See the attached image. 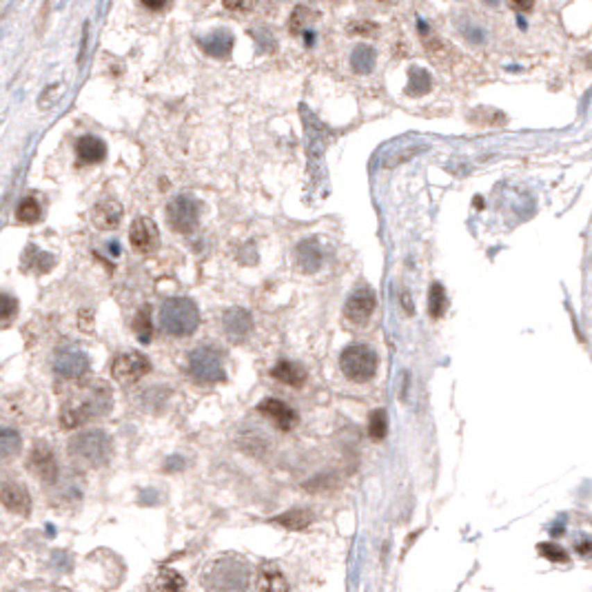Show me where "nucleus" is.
<instances>
[{"label":"nucleus","instance_id":"obj_14","mask_svg":"<svg viewBox=\"0 0 592 592\" xmlns=\"http://www.w3.org/2000/svg\"><path fill=\"white\" fill-rule=\"evenodd\" d=\"M0 497H3V504L7 510L16 512V515H29L31 499H29L27 488L20 482H5L3 491H0Z\"/></svg>","mask_w":592,"mask_h":592},{"label":"nucleus","instance_id":"obj_11","mask_svg":"<svg viewBox=\"0 0 592 592\" xmlns=\"http://www.w3.org/2000/svg\"><path fill=\"white\" fill-rule=\"evenodd\" d=\"M29 466H31L33 475L44 484H53L56 477H58V464H56L53 453L44 441L33 443L31 455H29Z\"/></svg>","mask_w":592,"mask_h":592},{"label":"nucleus","instance_id":"obj_17","mask_svg":"<svg viewBox=\"0 0 592 592\" xmlns=\"http://www.w3.org/2000/svg\"><path fill=\"white\" fill-rule=\"evenodd\" d=\"M200 47L204 49V53L213 56V58H226L233 49V33L226 29H218L204 36L200 40Z\"/></svg>","mask_w":592,"mask_h":592},{"label":"nucleus","instance_id":"obj_2","mask_svg":"<svg viewBox=\"0 0 592 592\" xmlns=\"http://www.w3.org/2000/svg\"><path fill=\"white\" fill-rule=\"evenodd\" d=\"M67 453H69V459L81 468H98L109 462L111 439L102 430L78 432L67 443Z\"/></svg>","mask_w":592,"mask_h":592},{"label":"nucleus","instance_id":"obj_23","mask_svg":"<svg viewBox=\"0 0 592 592\" xmlns=\"http://www.w3.org/2000/svg\"><path fill=\"white\" fill-rule=\"evenodd\" d=\"M430 76L424 71V69H419V67H413L411 69V74H408V85H406V94L408 96H424V94H428L430 91Z\"/></svg>","mask_w":592,"mask_h":592},{"label":"nucleus","instance_id":"obj_41","mask_svg":"<svg viewBox=\"0 0 592 592\" xmlns=\"http://www.w3.org/2000/svg\"><path fill=\"white\" fill-rule=\"evenodd\" d=\"M382 3H393V0H382Z\"/></svg>","mask_w":592,"mask_h":592},{"label":"nucleus","instance_id":"obj_19","mask_svg":"<svg viewBox=\"0 0 592 592\" xmlns=\"http://www.w3.org/2000/svg\"><path fill=\"white\" fill-rule=\"evenodd\" d=\"M76 151H78V158H81L83 162L96 164V162L105 160L107 146H105V142H102L100 138H96V135H83V138L78 140V144H76Z\"/></svg>","mask_w":592,"mask_h":592},{"label":"nucleus","instance_id":"obj_27","mask_svg":"<svg viewBox=\"0 0 592 592\" xmlns=\"http://www.w3.org/2000/svg\"><path fill=\"white\" fill-rule=\"evenodd\" d=\"M16 218H18L20 222H25V224L38 222V218H40V204H38V200H36V198H25V200H22V202L18 204Z\"/></svg>","mask_w":592,"mask_h":592},{"label":"nucleus","instance_id":"obj_15","mask_svg":"<svg viewBox=\"0 0 592 592\" xmlns=\"http://www.w3.org/2000/svg\"><path fill=\"white\" fill-rule=\"evenodd\" d=\"M222 326H224V333L229 335L231 339L242 341L253 328V320L248 311L244 309H229L222 315Z\"/></svg>","mask_w":592,"mask_h":592},{"label":"nucleus","instance_id":"obj_24","mask_svg":"<svg viewBox=\"0 0 592 592\" xmlns=\"http://www.w3.org/2000/svg\"><path fill=\"white\" fill-rule=\"evenodd\" d=\"M273 521L280 523V526H284V528L302 530V528H306L313 521V517H311V512H306V510H291V512H287V515L276 517Z\"/></svg>","mask_w":592,"mask_h":592},{"label":"nucleus","instance_id":"obj_12","mask_svg":"<svg viewBox=\"0 0 592 592\" xmlns=\"http://www.w3.org/2000/svg\"><path fill=\"white\" fill-rule=\"evenodd\" d=\"M89 371V357L81 350H62L53 360V373L62 380H81Z\"/></svg>","mask_w":592,"mask_h":592},{"label":"nucleus","instance_id":"obj_1","mask_svg":"<svg viewBox=\"0 0 592 592\" xmlns=\"http://www.w3.org/2000/svg\"><path fill=\"white\" fill-rule=\"evenodd\" d=\"M111 408V389L102 382L83 384L76 395L62 406L60 424L65 428H78L94 417L109 413Z\"/></svg>","mask_w":592,"mask_h":592},{"label":"nucleus","instance_id":"obj_32","mask_svg":"<svg viewBox=\"0 0 592 592\" xmlns=\"http://www.w3.org/2000/svg\"><path fill=\"white\" fill-rule=\"evenodd\" d=\"M373 31H378V25L369 20H357L348 25V33H355V36H371Z\"/></svg>","mask_w":592,"mask_h":592},{"label":"nucleus","instance_id":"obj_18","mask_svg":"<svg viewBox=\"0 0 592 592\" xmlns=\"http://www.w3.org/2000/svg\"><path fill=\"white\" fill-rule=\"evenodd\" d=\"M295 255H298V267L304 273H315L322 267V248L317 244L315 237H309V240L300 242L298 248H295Z\"/></svg>","mask_w":592,"mask_h":592},{"label":"nucleus","instance_id":"obj_34","mask_svg":"<svg viewBox=\"0 0 592 592\" xmlns=\"http://www.w3.org/2000/svg\"><path fill=\"white\" fill-rule=\"evenodd\" d=\"M158 586L160 588H185V582L176 573H162L158 577Z\"/></svg>","mask_w":592,"mask_h":592},{"label":"nucleus","instance_id":"obj_31","mask_svg":"<svg viewBox=\"0 0 592 592\" xmlns=\"http://www.w3.org/2000/svg\"><path fill=\"white\" fill-rule=\"evenodd\" d=\"M257 7V0H224V9L233 11V14H248Z\"/></svg>","mask_w":592,"mask_h":592},{"label":"nucleus","instance_id":"obj_33","mask_svg":"<svg viewBox=\"0 0 592 592\" xmlns=\"http://www.w3.org/2000/svg\"><path fill=\"white\" fill-rule=\"evenodd\" d=\"M539 552H541L543 557H548V559H552V561H566V559H568L566 550H561L559 546H555V543H541V546H539Z\"/></svg>","mask_w":592,"mask_h":592},{"label":"nucleus","instance_id":"obj_7","mask_svg":"<svg viewBox=\"0 0 592 592\" xmlns=\"http://www.w3.org/2000/svg\"><path fill=\"white\" fill-rule=\"evenodd\" d=\"M198 218H200L198 200H193L191 196H176L169 202L167 220L176 233H185V235L193 233L198 226Z\"/></svg>","mask_w":592,"mask_h":592},{"label":"nucleus","instance_id":"obj_5","mask_svg":"<svg viewBox=\"0 0 592 592\" xmlns=\"http://www.w3.org/2000/svg\"><path fill=\"white\" fill-rule=\"evenodd\" d=\"M209 588H246L248 586V568L237 559V557H224L211 566V573L207 575Z\"/></svg>","mask_w":592,"mask_h":592},{"label":"nucleus","instance_id":"obj_26","mask_svg":"<svg viewBox=\"0 0 592 592\" xmlns=\"http://www.w3.org/2000/svg\"><path fill=\"white\" fill-rule=\"evenodd\" d=\"M386 432H389V419H386V411H384V408H378V411L371 413L369 435H371V439L380 441V439L386 437Z\"/></svg>","mask_w":592,"mask_h":592},{"label":"nucleus","instance_id":"obj_38","mask_svg":"<svg viewBox=\"0 0 592 592\" xmlns=\"http://www.w3.org/2000/svg\"><path fill=\"white\" fill-rule=\"evenodd\" d=\"M402 302H404V306H406V313H408V315H413V302H411V298H408L406 293L402 295Z\"/></svg>","mask_w":592,"mask_h":592},{"label":"nucleus","instance_id":"obj_40","mask_svg":"<svg viewBox=\"0 0 592 592\" xmlns=\"http://www.w3.org/2000/svg\"><path fill=\"white\" fill-rule=\"evenodd\" d=\"M484 3H486L488 7H497V5H499V0H484Z\"/></svg>","mask_w":592,"mask_h":592},{"label":"nucleus","instance_id":"obj_22","mask_svg":"<svg viewBox=\"0 0 592 592\" xmlns=\"http://www.w3.org/2000/svg\"><path fill=\"white\" fill-rule=\"evenodd\" d=\"M133 331L138 335V339L142 344H149L153 337V326H151V306L144 304L140 306V311L133 317Z\"/></svg>","mask_w":592,"mask_h":592},{"label":"nucleus","instance_id":"obj_6","mask_svg":"<svg viewBox=\"0 0 592 592\" xmlns=\"http://www.w3.org/2000/svg\"><path fill=\"white\" fill-rule=\"evenodd\" d=\"M189 366L193 378L200 382H224L226 373L222 366V355L211 346H200L189 355Z\"/></svg>","mask_w":592,"mask_h":592},{"label":"nucleus","instance_id":"obj_16","mask_svg":"<svg viewBox=\"0 0 592 592\" xmlns=\"http://www.w3.org/2000/svg\"><path fill=\"white\" fill-rule=\"evenodd\" d=\"M120 218H122V207L116 200H102L91 211V220H94V224L100 231H113L120 224Z\"/></svg>","mask_w":592,"mask_h":592},{"label":"nucleus","instance_id":"obj_39","mask_svg":"<svg viewBox=\"0 0 592 592\" xmlns=\"http://www.w3.org/2000/svg\"><path fill=\"white\" fill-rule=\"evenodd\" d=\"M579 550H582V552H592V543H579Z\"/></svg>","mask_w":592,"mask_h":592},{"label":"nucleus","instance_id":"obj_4","mask_svg":"<svg viewBox=\"0 0 592 592\" xmlns=\"http://www.w3.org/2000/svg\"><path fill=\"white\" fill-rule=\"evenodd\" d=\"M341 373L353 382H369L378 371V355L364 344H350L339 355Z\"/></svg>","mask_w":592,"mask_h":592},{"label":"nucleus","instance_id":"obj_25","mask_svg":"<svg viewBox=\"0 0 592 592\" xmlns=\"http://www.w3.org/2000/svg\"><path fill=\"white\" fill-rule=\"evenodd\" d=\"M443 311H446V293H443L441 284L435 282L430 287V293H428V313H430V317L439 320V317L443 315Z\"/></svg>","mask_w":592,"mask_h":592},{"label":"nucleus","instance_id":"obj_3","mask_svg":"<svg viewBox=\"0 0 592 592\" xmlns=\"http://www.w3.org/2000/svg\"><path fill=\"white\" fill-rule=\"evenodd\" d=\"M160 324L164 333L174 337H187L196 333L200 324V311L193 300L189 298H171L160 309Z\"/></svg>","mask_w":592,"mask_h":592},{"label":"nucleus","instance_id":"obj_21","mask_svg":"<svg viewBox=\"0 0 592 592\" xmlns=\"http://www.w3.org/2000/svg\"><path fill=\"white\" fill-rule=\"evenodd\" d=\"M350 67L355 74H362V76L371 74L375 67V49L369 47V44H357L350 56Z\"/></svg>","mask_w":592,"mask_h":592},{"label":"nucleus","instance_id":"obj_29","mask_svg":"<svg viewBox=\"0 0 592 592\" xmlns=\"http://www.w3.org/2000/svg\"><path fill=\"white\" fill-rule=\"evenodd\" d=\"M311 20H313V11L309 7H298L291 14V22H289L291 33H302L306 27H309Z\"/></svg>","mask_w":592,"mask_h":592},{"label":"nucleus","instance_id":"obj_9","mask_svg":"<svg viewBox=\"0 0 592 592\" xmlns=\"http://www.w3.org/2000/svg\"><path fill=\"white\" fill-rule=\"evenodd\" d=\"M375 311V295L371 289H357L344 304L346 320L355 326H366Z\"/></svg>","mask_w":592,"mask_h":592},{"label":"nucleus","instance_id":"obj_35","mask_svg":"<svg viewBox=\"0 0 592 592\" xmlns=\"http://www.w3.org/2000/svg\"><path fill=\"white\" fill-rule=\"evenodd\" d=\"M16 309H18V302L11 298V295H3V322L7 324L9 320H11V315L16 313Z\"/></svg>","mask_w":592,"mask_h":592},{"label":"nucleus","instance_id":"obj_28","mask_svg":"<svg viewBox=\"0 0 592 592\" xmlns=\"http://www.w3.org/2000/svg\"><path fill=\"white\" fill-rule=\"evenodd\" d=\"M260 577H262L260 588H269V590H282V588H287V582H284L282 573H280L273 564L262 566V575H260Z\"/></svg>","mask_w":592,"mask_h":592},{"label":"nucleus","instance_id":"obj_13","mask_svg":"<svg viewBox=\"0 0 592 592\" xmlns=\"http://www.w3.org/2000/svg\"><path fill=\"white\" fill-rule=\"evenodd\" d=\"M257 411L262 415H267L271 422L282 430H291L295 424H298V415H295V411L289 404H284L280 400H271L269 397V400L257 404Z\"/></svg>","mask_w":592,"mask_h":592},{"label":"nucleus","instance_id":"obj_8","mask_svg":"<svg viewBox=\"0 0 592 592\" xmlns=\"http://www.w3.org/2000/svg\"><path fill=\"white\" fill-rule=\"evenodd\" d=\"M151 371V362L146 360L140 353H122V355L116 357L111 366V375L113 380H118L122 384H133L142 380L146 373Z\"/></svg>","mask_w":592,"mask_h":592},{"label":"nucleus","instance_id":"obj_30","mask_svg":"<svg viewBox=\"0 0 592 592\" xmlns=\"http://www.w3.org/2000/svg\"><path fill=\"white\" fill-rule=\"evenodd\" d=\"M0 448H3V457L9 459L11 455L20 448V435H18V432L11 430V428H5L3 435H0Z\"/></svg>","mask_w":592,"mask_h":592},{"label":"nucleus","instance_id":"obj_36","mask_svg":"<svg viewBox=\"0 0 592 592\" xmlns=\"http://www.w3.org/2000/svg\"><path fill=\"white\" fill-rule=\"evenodd\" d=\"M508 5L517 11H530L534 7V0H508Z\"/></svg>","mask_w":592,"mask_h":592},{"label":"nucleus","instance_id":"obj_10","mask_svg":"<svg viewBox=\"0 0 592 592\" xmlns=\"http://www.w3.org/2000/svg\"><path fill=\"white\" fill-rule=\"evenodd\" d=\"M129 242L138 253H153L158 248V242H160V233H158V226L149 220L140 215L131 222V229H129Z\"/></svg>","mask_w":592,"mask_h":592},{"label":"nucleus","instance_id":"obj_20","mask_svg":"<svg viewBox=\"0 0 592 592\" xmlns=\"http://www.w3.org/2000/svg\"><path fill=\"white\" fill-rule=\"evenodd\" d=\"M271 378H276L278 382H284L289 386H295V389H300V386L304 384V380H306V373H304L302 366H298V364L282 360V362H278V366L271 369Z\"/></svg>","mask_w":592,"mask_h":592},{"label":"nucleus","instance_id":"obj_37","mask_svg":"<svg viewBox=\"0 0 592 592\" xmlns=\"http://www.w3.org/2000/svg\"><path fill=\"white\" fill-rule=\"evenodd\" d=\"M142 5L146 9H151V11H158V9H162L167 5V0H142Z\"/></svg>","mask_w":592,"mask_h":592}]
</instances>
